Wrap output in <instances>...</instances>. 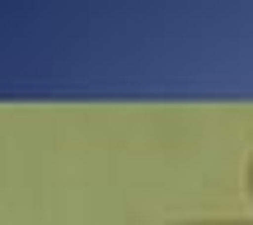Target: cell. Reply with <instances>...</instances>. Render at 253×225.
I'll return each mask as SVG.
<instances>
[{"label": "cell", "mask_w": 253, "mask_h": 225, "mask_svg": "<svg viewBox=\"0 0 253 225\" xmlns=\"http://www.w3.org/2000/svg\"><path fill=\"white\" fill-rule=\"evenodd\" d=\"M160 225H253L244 216H192V221H160Z\"/></svg>", "instance_id": "6da1fadb"}, {"label": "cell", "mask_w": 253, "mask_h": 225, "mask_svg": "<svg viewBox=\"0 0 253 225\" xmlns=\"http://www.w3.org/2000/svg\"><path fill=\"white\" fill-rule=\"evenodd\" d=\"M244 188H249V197H253V150H249V164H244Z\"/></svg>", "instance_id": "7a4b0ae2"}]
</instances>
